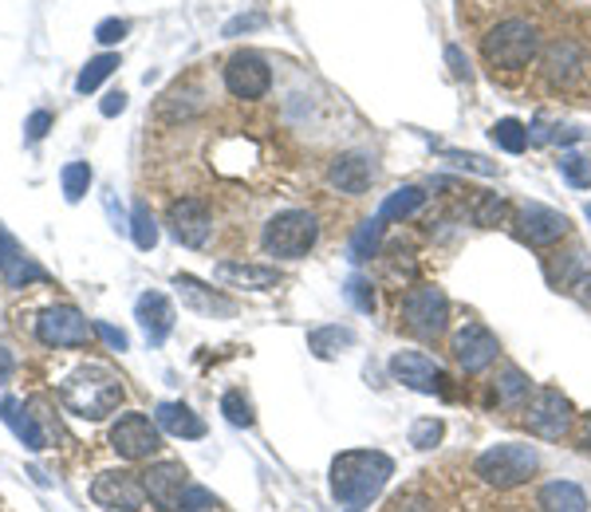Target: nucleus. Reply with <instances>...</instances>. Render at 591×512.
<instances>
[{"instance_id": "nucleus-1", "label": "nucleus", "mask_w": 591, "mask_h": 512, "mask_svg": "<svg viewBox=\"0 0 591 512\" xmlns=\"http://www.w3.org/2000/svg\"><path fill=\"white\" fill-rule=\"evenodd\" d=\"M395 478V461L383 450H347L332 461V496L344 512H367Z\"/></svg>"}, {"instance_id": "nucleus-2", "label": "nucleus", "mask_w": 591, "mask_h": 512, "mask_svg": "<svg viewBox=\"0 0 591 512\" xmlns=\"http://www.w3.org/2000/svg\"><path fill=\"white\" fill-rule=\"evenodd\" d=\"M123 395H126L123 379H119L111 367H103V362H83V367H75L60 387L63 407L75 418H88V422L115 414V410L123 407Z\"/></svg>"}, {"instance_id": "nucleus-3", "label": "nucleus", "mask_w": 591, "mask_h": 512, "mask_svg": "<svg viewBox=\"0 0 591 512\" xmlns=\"http://www.w3.org/2000/svg\"><path fill=\"white\" fill-rule=\"evenodd\" d=\"M540 52V32L529 20H501L481 40V55L493 71H524Z\"/></svg>"}, {"instance_id": "nucleus-4", "label": "nucleus", "mask_w": 591, "mask_h": 512, "mask_svg": "<svg viewBox=\"0 0 591 512\" xmlns=\"http://www.w3.org/2000/svg\"><path fill=\"white\" fill-rule=\"evenodd\" d=\"M319 240V222L308 209H284L276 217H268L265 233H261V245L268 256H281V260H300L312 253V245Z\"/></svg>"}, {"instance_id": "nucleus-5", "label": "nucleus", "mask_w": 591, "mask_h": 512, "mask_svg": "<svg viewBox=\"0 0 591 512\" xmlns=\"http://www.w3.org/2000/svg\"><path fill=\"white\" fill-rule=\"evenodd\" d=\"M537 465H540V458L532 446L501 442V446H489V450L473 461V473L493 489H517L537 473Z\"/></svg>"}, {"instance_id": "nucleus-6", "label": "nucleus", "mask_w": 591, "mask_h": 512, "mask_svg": "<svg viewBox=\"0 0 591 512\" xmlns=\"http://www.w3.org/2000/svg\"><path fill=\"white\" fill-rule=\"evenodd\" d=\"M403 324L415 331L418 339H438L450 327V300L446 291L418 284L403 296Z\"/></svg>"}, {"instance_id": "nucleus-7", "label": "nucleus", "mask_w": 591, "mask_h": 512, "mask_svg": "<svg viewBox=\"0 0 591 512\" xmlns=\"http://www.w3.org/2000/svg\"><path fill=\"white\" fill-rule=\"evenodd\" d=\"M524 426H529L537 438H544V442H560L575 426V407L557 387H540L537 395L524 402Z\"/></svg>"}, {"instance_id": "nucleus-8", "label": "nucleus", "mask_w": 591, "mask_h": 512, "mask_svg": "<svg viewBox=\"0 0 591 512\" xmlns=\"http://www.w3.org/2000/svg\"><path fill=\"white\" fill-rule=\"evenodd\" d=\"M111 450H115L119 458H126V461L154 458V453L162 450L159 422H151V418L139 414V410H126V414H119L115 426H111Z\"/></svg>"}, {"instance_id": "nucleus-9", "label": "nucleus", "mask_w": 591, "mask_h": 512, "mask_svg": "<svg viewBox=\"0 0 591 512\" xmlns=\"http://www.w3.org/2000/svg\"><path fill=\"white\" fill-rule=\"evenodd\" d=\"M91 501L106 512H142L146 504V485L142 473H126V469H106L91 481Z\"/></svg>"}, {"instance_id": "nucleus-10", "label": "nucleus", "mask_w": 591, "mask_h": 512, "mask_svg": "<svg viewBox=\"0 0 591 512\" xmlns=\"http://www.w3.org/2000/svg\"><path fill=\"white\" fill-rule=\"evenodd\" d=\"M225 88H230L233 99H245V103H253V99H265L268 88H273V68L265 63V55L256 52H233L230 60H225Z\"/></svg>"}, {"instance_id": "nucleus-11", "label": "nucleus", "mask_w": 591, "mask_h": 512, "mask_svg": "<svg viewBox=\"0 0 591 512\" xmlns=\"http://www.w3.org/2000/svg\"><path fill=\"white\" fill-rule=\"evenodd\" d=\"M390 375H395V382L418 390V395H441V398L450 395V375L422 351H395Z\"/></svg>"}, {"instance_id": "nucleus-12", "label": "nucleus", "mask_w": 591, "mask_h": 512, "mask_svg": "<svg viewBox=\"0 0 591 512\" xmlns=\"http://www.w3.org/2000/svg\"><path fill=\"white\" fill-rule=\"evenodd\" d=\"M142 485H146V501L159 512H177L182 509V496L190 489V469L182 461H154L146 473H142Z\"/></svg>"}, {"instance_id": "nucleus-13", "label": "nucleus", "mask_w": 591, "mask_h": 512, "mask_svg": "<svg viewBox=\"0 0 591 512\" xmlns=\"http://www.w3.org/2000/svg\"><path fill=\"white\" fill-rule=\"evenodd\" d=\"M91 336V324L83 319L80 308L60 304V308H48L44 316L35 319V339L44 347H83Z\"/></svg>"}, {"instance_id": "nucleus-14", "label": "nucleus", "mask_w": 591, "mask_h": 512, "mask_svg": "<svg viewBox=\"0 0 591 512\" xmlns=\"http://www.w3.org/2000/svg\"><path fill=\"white\" fill-rule=\"evenodd\" d=\"M454 359H458V367L466 375H477L486 371L489 362L497 359V351H501V344H497V336L489 331L486 324H477V319H469L466 327H458L454 331V344H450Z\"/></svg>"}, {"instance_id": "nucleus-15", "label": "nucleus", "mask_w": 591, "mask_h": 512, "mask_svg": "<svg viewBox=\"0 0 591 512\" xmlns=\"http://www.w3.org/2000/svg\"><path fill=\"white\" fill-rule=\"evenodd\" d=\"M166 225L177 245L205 248V240H210V233H213V213H210V205L197 202V197H177L166 209Z\"/></svg>"}, {"instance_id": "nucleus-16", "label": "nucleus", "mask_w": 591, "mask_h": 512, "mask_svg": "<svg viewBox=\"0 0 591 512\" xmlns=\"http://www.w3.org/2000/svg\"><path fill=\"white\" fill-rule=\"evenodd\" d=\"M174 288H177V296H182V304H186L190 311H197V316H210V319L237 316V304H233L230 296H221L217 288H210V284H202L197 276L177 273L174 276Z\"/></svg>"}, {"instance_id": "nucleus-17", "label": "nucleus", "mask_w": 591, "mask_h": 512, "mask_svg": "<svg viewBox=\"0 0 591 512\" xmlns=\"http://www.w3.org/2000/svg\"><path fill=\"white\" fill-rule=\"evenodd\" d=\"M327 182H332L339 194L363 197L367 190H371V182H375V162L367 158V154H359V151L336 154V158H332V166H327Z\"/></svg>"}, {"instance_id": "nucleus-18", "label": "nucleus", "mask_w": 591, "mask_h": 512, "mask_svg": "<svg viewBox=\"0 0 591 512\" xmlns=\"http://www.w3.org/2000/svg\"><path fill=\"white\" fill-rule=\"evenodd\" d=\"M134 319H139L142 336L151 347H162L174 331V304L162 296V291H142L139 304H134Z\"/></svg>"}, {"instance_id": "nucleus-19", "label": "nucleus", "mask_w": 591, "mask_h": 512, "mask_svg": "<svg viewBox=\"0 0 591 512\" xmlns=\"http://www.w3.org/2000/svg\"><path fill=\"white\" fill-rule=\"evenodd\" d=\"M568 233V217L560 209H548V205H524L521 209V237L537 248L557 245L560 237Z\"/></svg>"}, {"instance_id": "nucleus-20", "label": "nucleus", "mask_w": 591, "mask_h": 512, "mask_svg": "<svg viewBox=\"0 0 591 512\" xmlns=\"http://www.w3.org/2000/svg\"><path fill=\"white\" fill-rule=\"evenodd\" d=\"M0 276H4L12 288H24V284H32V280H48L44 268L35 265L32 256L17 245V237H12L4 225H0Z\"/></svg>"}, {"instance_id": "nucleus-21", "label": "nucleus", "mask_w": 591, "mask_h": 512, "mask_svg": "<svg viewBox=\"0 0 591 512\" xmlns=\"http://www.w3.org/2000/svg\"><path fill=\"white\" fill-rule=\"evenodd\" d=\"M213 276H217L221 284H233V288H248V291H268V288H276V280H281L276 268L245 265V260H221V265L213 268Z\"/></svg>"}, {"instance_id": "nucleus-22", "label": "nucleus", "mask_w": 591, "mask_h": 512, "mask_svg": "<svg viewBox=\"0 0 591 512\" xmlns=\"http://www.w3.org/2000/svg\"><path fill=\"white\" fill-rule=\"evenodd\" d=\"M154 422H159V430L170 433V438H186V442L205 438V422L186 407V402H159Z\"/></svg>"}, {"instance_id": "nucleus-23", "label": "nucleus", "mask_w": 591, "mask_h": 512, "mask_svg": "<svg viewBox=\"0 0 591 512\" xmlns=\"http://www.w3.org/2000/svg\"><path fill=\"white\" fill-rule=\"evenodd\" d=\"M0 422L9 426V430L17 433V442H24L28 450H44V446H48L40 422L28 414V407L20 402V398H0Z\"/></svg>"}, {"instance_id": "nucleus-24", "label": "nucleus", "mask_w": 591, "mask_h": 512, "mask_svg": "<svg viewBox=\"0 0 591 512\" xmlns=\"http://www.w3.org/2000/svg\"><path fill=\"white\" fill-rule=\"evenodd\" d=\"M540 509L544 512H588V493L575 481H548L540 489Z\"/></svg>"}, {"instance_id": "nucleus-25", "label": "nucleus", "mask_w": 591, "mask_h": 512, "mask_svg": "<svg viewBox=\"0 0 591 512\" xmlns=\"http://www.w3.org/2000/svg\"><path fill=\"white\" fill-rule=\"evenodd\" d=\"M532 395V379L521 371V367H505L493 379V402L497 407H524Z\"/></svg>"}, {"instance_id": "nucleus-26", "label": "nucleus", "mask_w": 591, "mask_h": 512, "mask_svg": "<svg viewBox=\"0 0 591 512\" xmlns=\"http://www.w3.org/2000/svg\"><path fill=\"white\" fill-rule=\"evenodd\" d=\"M351 344H355V331L351 327H339V324L316 327V331L308 336V351L316 355V359H336V355Z\"/></svg>"}, {"instance_id": "nucleus-27", "label": "nucleus", "mask_w": 591, "mask_h": 512, "mask_svg": "<svg viewBox=\"0 0 591 512\" xmlns=\"http://www.w3.org/2000/svg\"><path fill=\"white\" fill-rule=\"evenodd\" d=\"M426 202V194L418 186H403V190H395V194L383 202V209H379V222L387 225V222H403V217H410V213L418 209V205Z\"/></svg>"}, {"instance_id": "nucleus-28", "label": "nucleus", "mask_w": 591, "mask_h": 512, "mask_svg": "<svg viewBox=\"0 0 591 512\" xmlns=\"http://www.w3.org/2000/svg\"><path fill=\"white\" fill-rule=\"evenodd\" d=\"M489 134H493V142L505 154H521L524 146H529V126H524L521 119H497Z\"/></svg>"}, {"instance_id": "nucleus-29", "label": "nucleus", "mask_w": 591, "mask_h": 512, "mask_svg": "<svg viewBox=\"0 0 591 512\" xmlns=\"http://www.w3.org/2000/svg\"><path fill=\"white\" fill-rule=\"evenodd\" d=\"M131 237H134V245H139L142 253H151V248L159 245V222H154L151 205L139 202L131 209Z\"/></svg>"}, {"instance_id": "nucleus-30", "label": "nucleus", "mask_w": 591, "mask_h": 512, "mask_svg": "<svg viewBox=\"0 0 591 512\" xmlns=\"http://www.w3.org/2000/svg\"><path fill=\"white\" fill-rule=\"evenodd\" d=\"M115 68H119V55L115 52H103V55H95V60H88V63H83V71H80V80H75V91H80V95L95 91L99 83H103Z\"/></svg>"}, {"instance_id": "nucleus-31", "label": "nucleus", "mask_w": 591, "mask_h": 512, "mask_svg": "<svg viewBox=\"0 0 591 512\" xmlns=\"http://www.w3.org/2000/svg\"><path fill=\"white\" fill-rule=\"evenodd\" d=\"M379 240H383V222L371 217V222H363L359 229H355L347 253H351V260H371V256L379 253Z\"/></svg>"}, {"instance_id": "nucleus-32", "label": "nucleus", "mask_w": 591, "mask_h": 512, "mask_svg": "<svg viewBox=\"0 0 591 512\" xmlns=\"http://www.w3.org/2000/svg\"><path fill=\"white\" fill-rule=\"evenodd\" d=\"M60 186H63V197H68V202H83V194L91 190L88 162H68V166L60 170Z\"/></svg>"}, {"instance_id": "nucleus-33", "label": "nucleus", "mask_w": 591, "mask_h": 512, "mask_svg": "<svg viewBox=\"0 0 591 512\" xmlns=\"http://www.w3.org/2000/svg\"><path fill=\"white\" fill-rule=\"evenodd\" d=\"M221 414L230 418V422L237 426V430H248V426L256 422L253 402H248V398L241 395V390H225V395H221Z\"/></svg>"}, {"instance_id": "nucleus-34", "label": "nucleus", "mask_w": 591, "mask_h": 512, "mask_svg": "<svg viewBox=\"0 0 591 512\" xmlns=\"http://www.w3.org/2000/svg\"><path fill=\"white\" fill-rule=\"evenodd\" d=\"M505 217H509V202H505V197H497V194H486L481 202H477V209H473V222L481 225V229H497Z\"/></svg>"}, {"instance_id": "nucleus-35", "label": "nucleus", "mask_w": 591, "mask_h": 512, "mask_svg": "<svg viewBox=\"0 0 591 512\" xmlns=\"http://www.w3.org/2000/svg\"><path fill=\"white\" fill-rule=\"evenodd\" d=\"M441 438H446V422H441V418H418V422L410 426V446H415V450H434Z\"/></svg>"}, {"instance_id": "nucleus-36", "label": "nucleus", "mask_w": 591, "mask_h": 512, "mask_svg": "<svg viewBox=\"0 0 591 512\" xmlns=\"http://www.w3.org/2000/svg\"><path fill=\"white\" fill-rule=\"evenodd\" d=\"M575 63H580V55H575V48L572 44H557L552 48V55H548V75H552V80H572L575 71Z\"/></svg>"}, {"instance_id": "nucleus-37", "label": "nucleus", "mask_w": 591, "mask_h": 512, "mask_svg": "<svg viewBox=\"0 0 591 512\" xmlns=\"http://www.w3.org/2000/svg\"><path fill=\"white\" fill-rule=\"evenodd\" d=\"M441 158L446 162H454V166H461V170H469V174H481V177H493L497 174V166L489 158H481V154H469V151H454V146H446L441 151Z\"/></svg>"}, {"instance_id": "nucleus-38", "label": "nucleus", "mask_w": 591, "mask_h": 512, "mask_svg": "<svg viewBox=\"0 0 591 512\" xmlns=\"http://www.w3.org/2000/svg\"><path fill=\"white\" fill-rule=\"evenodd\" d=\"M560 174L568 177V186L591 190V162L580 158V154H564V158H560Z\"/></svg>"}, {"instance_id": "nucleus-39", "label": "nucleus", "mask_w": 591, "mask_h": 512, "mask_svg": "<svg viewBox=\"0 0 591 512\" xmlns=\"http://www.w3.org/2000/svg\"><path fill=\"white\" fill-rule=\"evenodd\" d=\"M344 296L351 300L355 311H375V291H371V280H363V276H351L344 288Z\"/></svg>"}, {"instance_id": "nucleus-40", "label": "nucleus", "mask_w": 591, "mask_h": 512, "mask_svg": "<svg viewBox=\"0 0 591 512\" xmlns=\"http://www.w3.org/2000/svg\"><path fill=\"white\" fill-rule=\"evenodd\" d=\"M182 512H217V496L202 485H190L182 496Z\"/></svg>"}, {"instance_id": "nucleus-41", "label": "nucleus", "mask_w": 591, "mask_h": 512, "mask_svg": "<svg viewBox=\"0 0 591 512\" xmlns=\"http://www.w3.org/2000/svg\"><path fill=\"white\" fill-rule=\"evenodd\" d=\"M123 35H126V20H119V17L99 20V24H95V40H99V44H119Z\"/></svg>"}, {"instance_id": "nucleus-42", "label": "nucleus", "mask_w": 591, "mask_h": 512, "mask_svg": "<svg viewBox=\"0 0 591 512\" xmlns=\"http://www.w3.org/2000/svg\"><path fill=\"white\" fill-rule=\"evenodd\" d=\"M91 331H95V336L103 339L111 351H126V336L119 331V327H111V324H103V319H99V324H91Z\"/></svg>"}, {"instance_id": "nucleus-43", "label": "nucleus", "mask_w": 591, "mask_h": 512, "mask_svg": "<svg viewBox=\"0 0 591 512\" xmlns=\"http://www.w3.org/2000/svg\"><path fill=\"white\" fill-rule=\"evenodd\" d=\"M48 126H52V115H48V111H35V115L24 123V139L28 142H40L48 134Z\"/></svg>"}, {"instance_id": "nucleus-44", "label": "nucleus", "mask_w": 591, "mask_h": 512, "mask_svg": "<svg viewBox=\"0 0 591 512\" xmlns=\"http://www.w3.org/2000/svg\"><path fill=\"white\" fill-rule=\"evenodd\" d=\"M99 111H103V119L123 115V111H126V91H123V88H119V91H106L103 103H99Z\"/></svg>"}, {"instance_id": "nucleus-45", "label": "nucleus", "mask_w": 591, "mask_h": 512, "mask_svg": "<svg viewBox=\"0 0 591 512\" xmlns=\"http://www.w3.org/2000/svg\"><path fill=\"white\" fill-rule=\"evenodd\" d=\"M446 63L454 68V75H458V80H469V60L461 55V48H446Z\"/></svg>"}, {"instance_id": "nucleus-46", "label": "nucleus", "mask_w": 591, "mask_h": 512, "mask_svg": "<svg viewBox=\"0 0 591 512\" xmlns=\"http://www.w3.org/2000/svg\"><path fill=\"white\" fill-rule=\"evenodd\" d=\"M12 371H17V359H12V351L4 344H0V387H9Z\"/></svg>"}, {"instance_id": "nucleus-47", "label": "nucleus", "mask_w": 591, "mask_h": 512, "mask_svg": "<svg viewBox=\"0 0 591 512\" xmlns=\"http://www.w3.org/2000/svg\"><path fill=\"white\" fill-rule=\"evenodd\" d=\"M256 24H265V17H237V20H230V24H225V35L248 32V28H256Z\"/></svg>"}, {"instance_id": "nucleus-48", "label": "nucleus", "mask_w": 591, "mask_h": 512, "mask_svg": "<svg viewBox=\"0 0 591 512\" xmlns=\"http://www.w3.org/2000/svg\"><path fill=\"white\" fill-rule=\"evenodd\" d=\"M580 453L591 458V418H583V430H580Z\"/></svg>"}, {"instance_id": "nucleus-49", "label": "nucleus", "mask_w": 591, "mask_h": 512, "mask_svg": "<svg viewBox=\"0 0 591 512\" xmlns=\"http://www.w3.org/2000/svg\"><path fill=\"white\" fill-rule=\"evenodd\" d=\"M552 139H557V142H580V139H583V131L568 126V131H557V134H552Z\"/></svg>"}, {"instance_id": "nucleus-50", "label": "nucleus", "mask_w": 591, "mask_h": 512, "mask_svg": "<svg viewBox=\"0 0 591 512\" xmlns=\"http://www.w3.org/2000/svg\"><path fill=\"white\" fill-rule=\"evenodd\" d=\"M583 213H588V222H591V205H588V209H583Z\"/></svg>"}]
</instances>
